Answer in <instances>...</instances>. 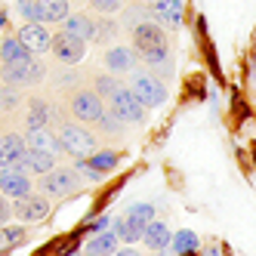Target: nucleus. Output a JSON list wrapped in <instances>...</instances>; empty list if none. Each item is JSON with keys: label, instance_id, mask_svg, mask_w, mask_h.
I'll list each match as a JSON object with an SVG mask.
<instances>
[{"label": "nucleus", "instance_id": "obj_36", "mask_svg": "<svg viewBox=\"0 0 256 256\" xmlns=\"http://www.w3.org/2000/svg\"><path fill=\"white\" fill-rule=\"evenodd\" d=\"M6 247H10V241H6V232H4V228H0V253H4Z\"/></svg>", "mask_w": 256, "mask_h": 256}, {"label": "nucleus", "instance_id": "obj_43", "mask_svg": "<svg viewBox=\"0 0 256 256\" xmlns=\"http://www.w3.org/2000/svg\"><path fill=\"white\" fill-rule=\"evenodd\" d=\"M0 108H4V105H0Z\"/></svg>", "mask_w": 256, "mask_h": 256}, {"label": "nucleus", "instance_id": "obj_8", "mask_svg": "<svg viewBox=\"0 0 256 256\" xmlns=\"http://www.w3.org/2000/svg\"><path fill=\"white\" fill-rule=\"evenodd\" d=\"M62 34H68V38H74L80 44H90V40H99V25L84 12H71L62 22Z\"/></svg>", "mask_w": 256, "mask_h": 256}, {"label": "nucleus", "instance_id": "obj_25", "mask_svg": "<svg viewBox=\"0 0 256 256\" xmlns=\"http://www.w3.org/2000/svg\"><path fill=\"white\" fill-rule=\"evenodd\" d=\"M124 216L130 219L136 228H142V232H145V228L154 222V207H152V204H130V210H126Z\"/></svg>", "mask_w": 256, "mask_h": 256}, {"label": "nucleus", "instance_id": "obj_9", "mask_svg": "<svg viewBox=\"0 0 256 256\" xmlns=\"http://www.w3.org/2000/svg\"><path fill=\"white\" fill-rule=\"evenodd\" d=\"M46 213H50V200L44 194H28V198L12 204V216L19 219V222H40Z\"/></svg>", "mask_w": 256, "mask_h": 256}, {"label": "nucleus", "instance_id": "obj_10", "mask_svg": "<svg viewBox=\"0 0 256 256\" xmlns=\"http://www.w3.org/2000/svg\"><path fill=\"white\" fill-rule=\"evenodd\" d=\"M16 38L22 40V46L31 52V56H38V52L52 50V34H50V28H46V25H22Z\"/></svg>", "mask_w": 256, "mask_h": 256}, {"label": "nucleus", "instance_id": "obj_42", "mask_svg": "<svg viewBox=\"0 0 256 256\" xmlns=\"http://www.w3.org/2000/svg\"><path fill=\"white\" fill-rule=\"evenodd\" d=\"M0 139H4V133H0Z\"/></svg>", "mask_w": 256, "mask_h": 256}, {"label": "nucleus", "instance_id": "obj_20", "mask_svg": "<svg viewBox=\"0 0 256 256\" xmlns=\"http://www.w3.org/2000/svg\"><path fill=\"white\" fill-rule=\"evenodd\" d=\"M28 59H34V56L22 46L19 38H6L4 44H0V62L4 65H19V62H28Z\"/></svg>", "mask_w": 256, "mask_h": 256}, {"label": "nucleus", "instance_id": "obj_38", "mask_svg": "<svg viewBox=\"0 0 256 256\" xmlns=\"http://www.w3.org/2000/svg\"><path fill=\"white\" fill-rule=\"evenodd\" d=\"M250 74H253V80H256V56H253V62H250Z\"/></svg>", "mask_w": 256, "mask_h": 256}, {"label": "nucleus", "instance_id": "obj_5", "mask_svg": "<svg viewBox=\"0 0 256 256\" xmlns=\"http://www.w3.org/2000/svg\"><path fill=\"white\" fill-rule=\"evenodd\" d=\"M108 102H112V114H114L120 124H145V108H142V102L130 93V86H120Z\"/></svg>", "mask_w": 256, "mask_h": 256}, {"label": "nucleus", "instance_id": "obj_6", "mask_svg": "<svg viewBox=\"0 0 256 256\" xmlns=\"http://www.w3.org/2000/svg\"><path fill=\"white\" fill-rule=\"evenodd\" d=\"M44 74H46V68L38 59H28V62H19V65H4V84L12 86V90L38 84V80H44Z\"/></svg>", "mask_w": 256, "mask_h": 256}, {"label": "nucleus", "instance_id": "obj_31", "mask_svg": "<svg viewBox=\"0 0 256 256\" xmlns=\"http://www.w3.org/2000/svg\"><path fill=\"white\" fill-rule=\"evenodd\" d=\"M74 170H78V176H86L90 182H99V179H102V176H99V173H96L93 167H90L86 160H78V167H74Z\"/></svg>", "mask_w": 256, "mask_h": 256}, {"label": "nucleus", "instance_id": "obj_2", "mask_svg": "<svg viewBox=\"0 0 256 256\" xmlns=\"http://www.w3.org/2000/svg\"><path fill=\"white\" fill-rule=\"evenodd\" d=\"M59 142H62V152H68L78 160H86V158L96 154V136L90 130H84L80 124H62Z\"/></svg>", "mask_w": 256, "mask_h": 256}, {"label": "nucleus", "instance_id": "obj_7", "mask_svg": "<svg viewBox=\"0 0 256 256\" xmlns=\"http://www.w3.org/2000/svg\"><path fill=\"white\" fill-rule=\"evenodd\" d=\"M158 46H167V34L158 22H136L133 25V50L136 56L139 52H148V50H158Z\"/></svg>", "mask_w": 256, "mask_h": 256}, {"label": "nucleus", "instance_id": "obj_18", "mask_svg": "<svg viewBox=\"0 0 256 256\" xmlns=\"http://www.w3.org/2000/svg\"><path fill=\"white\" fill-rule=\"evenodd\" d=\"M148 12L158 19V25H170V28L182 25V4H176V0H158Z\"/></svg>", "mask_w": 256, "mask_h": 256}, {"label": "nucleus", "instance_id": "obj_11", "mask_svg": "<svg viewBox=\"0 0 256 256\" xmlns=\"http://www.w3.org/2000/svg\"><path fill=\"white\" fill-rule=\"evenodd\" d=\"M0 194L16 198V200L28 198L31 194V176H25L22 170H16V167L0 170Z\"/></svg>", "mask_w": 256, "mask_h": 256}, {"label": "nucleus", "instance_id": "obj_23", "mask_svg": "<svg viewBox=\"0 0 256 256\" xmlns=\"http://www.w3.org/2000/svg\"><path fill=\"white\" fill-rule=\"evenodd\" d=\"M112 232L118 234V241H124V244H136V241H142V228H136L126 216L112 219Z\"/></svg>", "mask_w": 256, "mask_h": 256}, {"label": "nucleus", "instance_id": "obj_32", "mask_svg": "<svg viewBox=\"0 0 256 256\" xmlns=\"http://www.w3.org/2000/svg\"><path fill=\"white\" fill-rule=\"evenodd\" d=\"M10 216H12V204H10L6 198H0V228L10 222Z\"/></svg>", "mask_w": 256, "mask_h": 256}, {"label": "nucleus", "instance_id": "obj_28", "mask_svg": "<svg viewBox=\"0 0 256 256\" xmlns=\"http://www.w3.org/2000/svg\"><path fill=\"white\" fill-rule=\"evenodd\" d=\"M99 126H102L105 133H120V126H124V124H120V120H118L112 112H105V118L99 120Z\"/></svg>", "mask_w": 256, "mask_h": 256}, {"label": "nucleus", "instance_id": "obj_24", "mask_svg": "<svg viewBox=\"0 0 256 256\" xmlns=\"http://www.w3.org/2000/svg\"><path fill=\"white\" fill-rule=\"evenodd\" d=\"M50 118H52V108L40 99H34L28 112V130H44V126H50Z\"/></svg>", "mask_w": 256, "mask_h": 256}, {"label": "nucleus", "instance_id": "obj_15", "mask_svg": "<svg viewBox=\"0 0 256 256\" xmlns=\"http://www.w3.org/2000/svg\"><path fill=\"white\" fill-rule=\"evenodd\" d=\"M25 145L31 152H46V154H59L62 152V142L59 136L50 130V126H44V130H28L25 133Z\"/></svg>", "mask_w": 256, "mask_h": 256}, {"label": "nucleus", "instance_id": "obj_26", "mask_svg": "<svg viewBox=\"0 0 256 256\" xmlns=\"http://www.w3.org/2000/svg\"><path fill=\"white\" fill-rule=\"evenodd\" d=\"M86 164H90V167H93L99 176H105V173L118 164V152H96L93 158H86Z\"/></svg>", "mask_w": 256, "mask_h": 256}, {"label": "nucleus", "instance_id": "obj_29", "mask_svg": "<svg viewBox=\"0 0 256 256\" xmlns=\"http://www.w3.org/2000/svg\"><path fill=\"white\" fill-rule=\"evenodd\" d=\"M4 232H6L10 247H12V244H19V241H25V228H19V226H4Z\"/></svg>", "mask_w": 256, "mask_h": 256}, {"label": "nucleus", "instance_id": "obj_35", "mask_svg": "<svg viewBox=\"0 0 256 256\" xmlns=\"http://www.w3.org/2000/svg\"><path fill=\"white\" fill-rule=\"evenodd\" d=\"M114 256H142V253H139L136 247H120V250H118Z\"/></svg>", "mask_w": 256, "mask_h": 256}, {"label": "nucleus", "instance_id": "obj_12", "mask_svg": "<svg viewBox=\"0 0 256 256\" xmlns=\"http://www.w3.org/2000/svg\"><path fill=\"white\" fill-rule=\"evenodd\" d=\"M52 56H56L62 65H78L84 59V52H86V44L74 40V38H68V34H56L52 38Z\"/></svg>", "mask_w": 256, "mask_h": 256}, {"label": "nucleus", "instance_id": "obj_21", "mask_svg": "<svg viewBox=\"0 0 256 256\" xmlns=\"http://www.w3.org/2000/svg\"><path fill=\"white\" fill-rule=\"evenodd\" d=\"M198 234L194 232H188V228H182V232H176L173 234V241H170V253L173 256H192V253H198Z\"/></svg>", "mask_w": 256, "mask_h": 256}, {"label": "nucleus", "instance_id": "obj_37", "mask_svg": "<svg viewBox=\"0 0 256 256\" xmlns=\"http://www.w3.org/2000/svg\"><path fill=\"white\" fill-rule=\"evenodd\" d=\"M204 256H222V250H219V247H210V250H207Z\"/></svg>", "mask_w": 256, "mask_h": 256}, {"label": "nucleus", "instance_id": "obj_33", "mask_svg": "<svg viewBox=\"0 0 256 256\" xmlns=\"http://www.w3.org/2000/svg\"><path fill=\"white\" fill-rule=\"evenodd\" d=\"M93 10H99V12H118V10H120V4H118V0H114V4H112V0H96Z\"/></svg>", "mask_w": 256, "mask_h": 256}, {"label": "nucleus", "instance_id": "obj_39", "mask_svg": "<svg viewBox=\"0 0 256 256\" xmlns=\"http://www.w3.org/2000/svg\"><path fill=\"white\" fill-rule=\"evenodd\" d=\"M4 22H6V16H4V10H0V28H4Z\"/></svg>", "mask_w": 256, "mask_h": 256}, {"label": "nucleus", "instance_id": "obj_14", "mask_svg": "<svg viewBox=\"0 0 256 256\" xmlns=\"http://www.w3.org/2000/svg\"><path fill=\"white\" fill-rule=\"evenodd\" d=\"M28 152V145H25V136L19 133H6L4 139H0V170H6V167H16Z\"/></svg>", "mask_w": 256, "mask_h": 256}, {"label": "nucleus", "instance_id": "obj_40", "mask_svg": "<svg viewBox=\"0 0 256 256\" xmlns=\"http://www.w3.org/2000/svg\"><path fill=\"white\" fill-rule=\"evenodd\" d=\"M154 256H173V253H170V250H164V253H154Z\"/></svg>", "mask_w": 256, "mask_h": 256}, {"label": "nucleus", "instance_id": "obj_22", "mask_svg": "<svg viewBox=\"0 0 256 256\" xmlns=\"http://www.w3.org/2000/svg\"><path fill=\"white\" fill-rule=\"evenodd\" d=\"M44 4V25H56V22H65L71 16V6L68 0H40Z\"/></svg>", "mask_w": 256, "mask_h": 256}, {"label": "nucleus", "instance_id": "obj_3", "mask_svg": "<svg viewBox=\"0 0 256 256\" xmlns=\"http://www.w3.org/2000/svg\"><path fill=\"white\" fill-rule=\"evenodd\" d=\"M78 188H80V176H78V170L56 167L52 173L40 176V194H50V198H65V194H74Z\"/></svg>", "mask_w": 256, "mask_h": 256}, {"label": "nucleus", "instance_id": "obj_4", "mask_svg": "<svg viewBox=\"0 0 256 256\" xmlns=\"http://www.w3.org/2000/svg\"><path fill=\"white\" fill-rule=\"evenodd\" d=\"M71 114L80 124H99L105 118V102L96 96V90H78L71 96Z\"/></svg>", "mask_w": 256, "mask_h": 256}, {"label": "nucleus", "instance_id": "obj_19", "mask_svg": "<svg viewBox=\"0 0 256 256\" xmlns=\"http://www.w3.org/2000/svg\"><path fill=\"white\" fill-rule=\"evenodd\" d=\"M118 234L108 228V232H102V234H93L86 241V256H114L118 253Z\"/></svg>", "mask_w": 256, "mask_h": 256}, {"label": "nucleus", "instance_id": "obj_34", "mask_svg": "<svg viewBox=\"0 0 256 256\" xmlns=\"http://www.w3.org/2000/svg\"><path fill=\"white\" fill-rule=\"evenodd\" d=\"M108 226H112V216H99L90 228H93V234H102V232H108Z\"/></svg>", "mask_w": 256, "mask_h": 256}, {"label": "nucleus", "instance_id": "obj_17", "mask_svg": "<svg viewBox=\"0 0 256 256\" xmlns=\"http://www.w3.org/2000/svg\"><path fill=\"white\" fill-rule=\"evenodd\" d=\"M170 241H173V232L167 228V222H160V219H154V222L142 232V244L148 250H154V253L170 250Z\"/></svg>", "mask_w": 256, "mask_h": 256}, {"label": "nucleus", "instance_id": "obj_41", "mask_svg": "<svg viewBox=\"0 0 256 256\" xmlns=\"http://www.w3.org/2000/svg\"><path fill=\"white\" fill-rule=\"evenodd\" d=\"M65 256H78V253H65Z\"/></svg>", "mask_w": 256, "mask_h": 256}, {"label": "nucleus", "instance_id": "obj_13", "mask_svg": "<svg viewBox=\"0 0 256 256\" xmlns=\"http://www.w3.org/2000/svg\"><path fill=\"white\" fill-rule=\"evenodd\" d=\"M16 170H22L25 176H46L56 170V154H46V152H25V158L16 164Z\"/></svg>", "mask_w": 256, "mask_h": 256}, {"label": "nucleus", "instance_id": "obj_30", "mask_svg": "<svg viewBox=\"0 0 256 256\" xmlns=\"http://www.w3.org/2000/svg\"><path fill=\"white\" fill-rule=\"evenodd\" d=\"M0 105H4V108H16V105H19V93H16L12 86H6L4 93H0Z\"/></svg>", "mask_w": 256, "mask_h": 256}, {"label": "nucleus", "instance_id": "obj_27", "mask_svg": "<svg viewBox=\"0 0 256 256\" xmlns=\"http://www.w3.org/2000/svg\"><path fill=\"white\" fill-rule=\"evenodd\" d=\"M118 90H120V84L114 80V74H102V78H96V96H99V99H112Z\"/></svg>", "mask_w": 256, "mask_h": 256}, {"label": "nucleus", "instance_id": "obj_1", "mask_svg": "<svg viewBox=\"0 0 256 256\" xmlns=\"http://www.w3.org/2000/svg\"><path fill=\"white\" fill-rule=\"evenodd\" d=\"M130 93L142 102L145 112H148V108H160L167 102V86H164V80L158 74H152V71H133Z\"/></svg>", "mask_w": 256, "mask_h": 256}, {"label": "nucleus", "instance_id": "obj_16", "mask_svg": "<svg viewBox=\"0 0 256 256\" xmlns=\"http://www.w3.org/2000/svg\"><path fill=\"white\" fill-rule=\"evenodd\" d=\"M136 59H139L136 50H130V46H112L105 52V65H108L112 74H126V71H133Z\"/></svg>", "mask_w": 256, "mask_h": 256}]
</instances>
